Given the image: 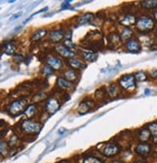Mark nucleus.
Instances as JSON below:
<instances>
[{
    "label": "nucleus",
    "mask_w": 157,
    "mask_h": 163,
    "mask_svg": "<svg viewBox=\"0 0 157 163\" xmlns=\"http://www.w3.org/2000/svg\"><path fill=\"white\" fill-rule=\"evenodd\" d=\"M137 28H138L139 31L141 32H149L150 30L153 29L154 27V22L153 19L149 17H141L140 18H138L136 23Z\"/></svg>",
    "instance_id": "obj_1"
},
{
    "label": "nucleus",
    "mask_w": 157,
    "mask_h": 163,
    "mask_svg": "<svg viewBox=\"0 0 157 163\" xmlns=\"http://www.w3.org/2000/svg\"><path fill=\"white\" fill-rule=\"evenodd\" d=\"M119 85L125 90H132L136 87V79L134 75L127 74L119 79Z\"/></svg>",
    "instance_id": "obj_2"
},
{
    "label": "nucleus",
    "mask_w": 157,
    "mask_h": 163,
    "mask_svg": "<svg viewBox=\"0 0 157 163\" xmlns=\"http://www.w3.org/2000/svg\"><path fill=\"white\" fill-rule=\"evenodd\" d=\"M26 106V100L25 99H21V100H16L9 107V112L10 114L13 116H18L23 112L24 108Z\"/></svg>",
    "instance_id": "obj_3"
},
{
    "label": "nucleus",
    "mask_w": 157,
    "mask_h": 163,
    "mask_svg": "<svg viewBox=\"0 0 157 163\" xmlns=\"http://www.w3.org/2000/svg\"><path fill=\"white\" fill-rule=\"evenodd\" d=\"M41 124L33 120H23L21 124V127L23 131L27 133H37L41 129Z\"/></svg>",
    "instance_id": "obj_4"
},
{
    "label": "nucleus",
    "mask_w": 157,
    "mask_h": 163,
    "mask_svg": "<svg viewBox=\"0 0 157 163\" xmlns=\"http://www.w3.org/2000/svg\"><path fill=\"white\" fill-rule=\"evenodd\" d=\"M60 108V104L55 98H50L46 103V109L48 111V113L54 114L56 111H58Z\"/></svg>",
    "instance_id": "obj_5"
},
{
    "label": "nucleus",
    "mask_w": 157,
    "mask_h": 163,
    "mask_svg": "<svg viewBox=\"0 0 157 163\" xmlns=\"http://www.w3.org/2000/svg\"><path fill=\"white\" fill-rule=\"evenodd\" d=\"M47 63L48 66L54 70H60L63 66L62 60L56 56H50L48 58H47Z\"/></svg>",
    "instance_id": "obj_6"
},
{
    "label": "nucleus",
    "mask_w": 157,
    "mask_h": 163,
    "mask_svg": "<svg viewBox=\"0 0 157 163\" xmlns=\"http://www.w3.org/2000/svg\"><path fill=\"white\" fill-rule=\"evenodd\" d=\"M125 47H126V50L131 53H137L141 50L140 42L137 39H131L129 41H127Z\"/></svg>",
    "instance_id": "obj_7"
},
{
    "label": "nucleus",
    "mask_w": 157,
    "mask_h": 163,
    "mask_svg": "<svg viewBox=\"0 0 157 163\" xmlns=\"http://www.w3.org/2000/svg\"><path fill=\"white\" fill-rule=\"evenodd\" d=\"M150 151V146L146 143H141L136 147V152L140 155H148Z\"/></svg>",
    "instance_id": "obj_8"
},
{
    "label": "nucleus",
    "mask_w": 157,
    "mask_h": 163,
    "mask_svg": "<svg viewBox=\"0 0 157 163\" xmlns=\"http://www.w3.org/2000/svg\"><path fill=\"white\" fill-rule=\"evenodd\" d=\"M56 50L57 53L59 54L61 56L63 57H66V58H69V57H72L75 55V54L72 52V50H70L69 49H68L67 47H65L64 45H59L56 47Z\"/></svg>",
    "instance_id": "obj_9"
},
{
    "label": "nucleus",
    "mask_w": 157,
    "mask_h": 163,
    "mask_svg": "<svg viewBox=\"0 0 157 163\" xmlns=\"http://www.w3.org/2000/svg\"><path fill=\"white\" fill-rule=\"evenodd\" d=\"M117 152H119V148H117L116 145L114 144H109L107 145L104 149H103V154L106 156H113L115 155Z\"/></svg>",
    "instance_id": "obj_10"
},
{
    "label": "nucleus",
    "mask_w": 157,
    "mask_h": 163,
    "mask_svg": "<svg viewBox=\"0 0 157 163\" xmlns=\"http://www.w3.org/2000/svg\"><path fill=\"white\" fill-rule=\"evenodd\" d=\"M64 37V33L62 30H53L50 33V39L53 43H58Z\"/></svg>",
    "instance_id": "obj_11"
},
{
    "label": "nucleus",
    "mask_w": 157,
    "mask_h": 163,
    "mask_svg": "<svg viewBox=\"0 0 157 163\" xmlns=\"http://www.w3.org/2000/svg\"><path fill=\"white\" fill-rule=\"evenodd\" d=\"M57 85H58V87H59L60 88L65 89V90H67V89H69V88L73 87L72 82L68 81V80H66V79H64V78H58V79H57Z\"/></svg>",
    "instance_id": "obj_12"
},
{
    "label": "nucleus",
    "mask_w": 157,
    "mask_h": 163,
    "mask_svg": "<svg viewBox=\"0 0 157 163\" xmlns=\"http://www.w3.org/2000/svg\"><path fill=\"white\" fill-rule=\"evenodd\" d=\"M120 42H121V39L117 34H111L109 36V43L110 45H114V49L119 47L120 45Z\"/></svg>",
    "instance_id": "obj_13"
},
{
    "label": "nucleus",
    "mask_w": 157,
    "mask_h": 163,
    "mask_svg": "<svg viewBox=\"0 0 157 163\" xmlns=\"http://www.w3.org/2000/svg\"><path fill=\"white\" fill-rule=\"evenodd\" d=\"M135 23H136V18L133 15H126L124 18L121 20V24H123L124 26H130Z\"/></svg>",
    "instance_id": "obj_14"
},
{
    "label": "nucleus",
    "mask_w": 157,
    "mask_h": 163,
    "mask_svg": "<svg viewBox=\"0 0 157 163\" xmlns=\"http://www.w3.org/2000/svg\"><path fill=\"white\" fill-rule=\"evenodd\" d=\"M68 63H69V65L74 69H80L84 66V64L82 62V61L77 58H70L68 60Z\"/></svg>",
    "instance_id": "obj_15"
},
{
    "label": "nucleus",
    "mask_w": 157,
    "mask_h": 163,
    "mask_svg": "<svg viewBox=\"0 0 157 163\" xmlns=\"http://www.w3.org/2000/svg\"><path fill=\"white\" fill-rule=\"evenodd\" d=\"M80 54L85 60H88V61L94 60L97 56L96 54H94L93 52H90V50H83V52H80Z\"/></svg>",
    "instance_id": "obj_16"
},
{
    "label": "nucleus",
    "mask_w": 157,
    "mask_h": 163,
    "mask_svg": "<svg viewBox=\"0 0 157 163\" xmlns=\"http://www.w3.org/2000/svg\"><path fill=\"white\" fill-rule=\"evenodd\" d=\"M133 35V32H132V30L129 28V27H125L123 30H122V32H121V35H120V39L122 41H126V40H128L132 37Z\"/></svg>",
    "instance_id": "obj_17"
},
{
    "label": "nucleus",
    "mask_w": 157,
    "mask_h": 163,
    "mask_svg": "<svg viewBox=\"0 0 157 163\" xmlns=\"http://www.w3.org/2000/svg\"><path fill=\"white\" fill-rule=\"evenodd\" d=\"M150 131H149V129H148V128H144V129H142L141 130V132H140V140L142 141V142H146L148 140H149V138H150Z\"/></svg>",
    "instance_id": "obj_18"
},
{
    "label": "nucleus",
    "mask_w": 157,
    "mask_h": 163,
    "mask_svg": "<svg viewBox=\"0 0 157 163\" xmlns=\"http://www.w3.org/2000/svg\"><path fill=\"white\" fill-rule=\"evenodd\" d=\"M93 18H94L93 14H90V13L84 14V15L81 18L80 22H78V25H82V24H85L90 23L91 20L93 19Z\"/></svg>",
    "instance_id": "obj_19"
},
{
    "label": "nucleus",
    "mask_w": 157,
    "mask_h": 163,
    "mask_svg": "<svg viewBox=\"0 0 157 163\" xmlns=\"http://www.w3.org/2000/svg\"><path fill=\"white\" fill-rule=\"evenodd\" d=\"M16 50V46L12 43V42H6L4 45V52L7 55H13Z\"/></svg>",
    "instance_id": "obj_20"
},
{
    "label": "nucleus",
    "mask_w": 157,
    "mask_h": 163,
    "mask_svg": "<svg viewBox=\"0 0 157 163\" xmlns=\"http://www.w3.org/2000/svg\"><path fill=\"white\" fill-rule=\"evenodd\" d=\"M47 33V30L46 29H39L37 30L36 32H34L32 34V37H31V40L32 41H38V40H40L41 38H43Z\"/></svg>",
    "instance_id": "obj_21"
},
{
    "label": "nucleus",
    "mask_w": 157,
    "mask_h": 163,
    "mask_svg": "<svg viewBox=\"0 0 157 163\" xmlns=\"http://www.w3.org/2000/svg\"><path fill=\"white\" fill-rule=\"evenodd\" d=\"M64 76H65V79L68 80V81H75L77 79V73L76 71L73 70V69H70V70H67L66 72L64 73Z\"/></svg>",
    "instance_id": "obj_22"
},
{
    "label": "nucleus",
    "mask_w": 157,
    "mask_h": 163,
    "mask_svg": "<svg viewBox=\"0 0 157 163\" xmlns=\"http://www.w3.org/2000/svg\"><path fill=\"white\" fill-rule=\"evenodd\" d=\"M149 129L150 131V133L152 134L153 141L157 143V122H152L149 125Z\"/></svg>",
    "instance_id": "obj_23"
},
{
    "label": "nucleus",
    "mask_w": 157,
    "mask_h": 163,
    "mask_svg": "<svg viewBox=\"0 0 157 163\" xmlns=\"http://www.w3.org/2000/svg\"><path fill=\"white\" fill-rule=\"evenodd\" d=\"M142 6L145 9H155L157 7L156 0H148V1H143Z\"/></svg>",
    "instance_id": "obj_24"
},
{
    "label": "nucleus",
    "mask_w": 157,
    "mask_h": 163,
    "mask_svg": "<svg viewBox=\"0 0 157 163\" xmlns=\"http://www.w3.org/2000/svg\"><path fill=\"white\" fill-rule=\"evenodd\" d=\"M134 77L137 82H144L148 79V76H146L145 72H144V71H139V72L135 73Z\"/></svg>",
    "instance_id": "obj_25"
},
{
    "label": "nucleus",
    "mask_w": 157,
    "mask_h": 163,
    "mask_svg": "<svg viewBox=\"0 0 157 163\" xmlns=\"http://www.w3.org/2000/svg\"><path fill=\"white\" fill-rule=\"evenodd\" d=\"M35 111H36V107L35 105H29L25 110H24V115L28 118H31L34 116L35 114Z\"/></svg>",
    "instance_id": "obj_26"
},
{
    "label": "nucleus",
    "mask_w": 157,
    "mask_h": 163,
    "mask_svg": "<svg viewBox=\"0 0 157 163\" xmlns=\"http://www.w3.org/2000/svg\"><path fill=\"white\" fill-rule=\"evenodd\" d=\"M42 72H43V74L46 75V76H51V75H53V68L50 67L48 65L44 66V68H43V70H42Z\"/></svg>",
    "instance_id": "obj_27"
},
{
    "label": "nucleus",
    "mask_w": 157,
    "mask_h": 163,
    "mask_svg": "<svg viewBox=\"0 0 157 163\" xmlns=\"http://www.w3.org/2000/svg\"><path fill=\"white\" fill-rule=\"evenodd\" d=\"M88 109H89V106H86L85 103H82L80 107H78V112H80L81 114H85L88 111Z\"/></svg>",
    "instance_id": "obj_28"
},
{
    "label": "nucleus",
    "mask_w": 157,
    "mask_h": 163,
    "mask_svg": "<svg viewBox=\"0 0 157 163\" xmlns=\"http://www.w3.org/2000/svg\"><path fill=\"white\" fill-rule=\"evenodd\" d=\"M108 92H109L110 95H112V96H115L117 93V88L114 86H111L108 87Z\"/></svg>",
    "instance_id": "obj_29"
},
{
    "label": "nucleus",
    "mask_w": 157,
    "mask_h": 163,
    "mask_svg": "<svg viewBox=\"0 0 157 163\" xmlns=\"http://www.w3.org/2000/svg\"><path fill=\"white\" fill-rule=\"evenodd\" d=\"M0 151H1V155L4 156L6 155V151H7V145L4 141H1V144H0Z\"/></svg>",
    "instance_id": "obj_30"
},
{
    "label": "nucleus",
    "mask_w": 157,
    "mask_h": 163,
    "mask_svg": "<svg viewBox=\"0 0 157 163\" xmlns=\"http://www.w3.org/2000/svg\"><path fill=\"white\" fill-rule=\"evenodd\" d=\"M84 163H101V161L95 157H87L84 160Z\"/></svg>",
    "instance_id": "obj_31"
},
{
    "label": "nucleus",
    "mask_w": 157,
    "mask_h": 163,
    "mask_svg": "<svg viewBox=\"0 0 157 163\" xmlns=\"http://www.w3.org/2000/svg\"><path fill=\"white\" fill-rule=\"evenodd\" d=\"M64 46L67 47L68 49H75L76 48V46L72 43L71 39H66L65 42H64Z\"/></svg>",
    "instance_id": "obj_32"
},
{
    "label": "nucleus",
    "mask_w": 157,
    "mask_h": 163,
    "mask_svg": "<svg viewBox=\"0 0 157 163\" xmlns=\"http://www.w3.org/2000/svg\"><path fill=\"white\" fill-rule=\"evenodd\" d=\"M17 140H18V137H17V135H13V136L11 137V139H10L9 145H10V146H14Z\"/></svg>",
    "instance_id": "obj_33"
},
{
    "label": "nucleus",
    "mask_w": 157,
    "mask_h": 163,
    "mask_svg": "<svg viewBox=\"0 0 157 163\" xmlns=\"http://www.w3.org/2000/svg\"><path fill=\"white\" fill-rule=\"evenodd\" d=\"M22 60H23V55H15V61H17V62H21Z\"/></svg>",
    "instance_id": "obj_34"
},
{
    "label": "nucleus",
    "mask_w": 157,
    "mask_h": 163,
    "mask_svg": "<svg viewBox=\"0 0 157 163\" xmlns=\"http://www.w3.org/2000/svg\"><path fill=\"white\" fill-rule=\"evenodd\" d=\"M70 1H67V2H64L63 4H62V7H61V9L62 10H64V9H67V8H69L70 7Z\"/></svg>",
    "instance_id": "obj_35"
},
{
    "label": "nucleus",
    "mask_w": 157,
    "mask_h": 163,
    "mask_svg": "<svg viewBox=\"0 0 157 163\" xmlns=\"http://www.w3.org/2000/svg\"><path fill=\"white\" fill-rule=\"evenodd\" d=\"M150 75H151V77H152V78H156V79H157V70L152 71Z\"/></svg>",
    "instance_id": "obj_36"
},
{
    "label": "nucleus",
    "mask_w": 157,
    "mask_h": 163,
    "mask_svg": "<svg viewBox=\"0 0 157 163\" xmlns=\"http://www.w3.org/2000/svg\"><path fill=\"white\" fill-rule=\"evenodd\" d=\"M153 16H154V18H155V20L157 22V10L156 11H154V13H153Z\"/></svg>",
    "instance_id": "obj_37"
},
{
    "label": "nucleus",
    "mask_w": 157,
    "mask_h": 163,
    "mask_svg": "<svg viewBox=\"0 0 157 163\" xmlns=\"http://www.w3.org/2000/svg\"><path fill=\"white\" fill-rule=\"evenodd\" d=\"M19 16H22V13H18V15H16V16H14L13 17V19H15V18H17L18 17H19Z\"/></svg>",
    "instance_id": "obj_38"
},
{
    "label": "nucleus",
    "mask_w": 157,
    "mask_h": 163,
    "mask_svg": "<svg viewBox=\"0 0 157 163\" xmlns=\"http://www.w3.org/2000/svg\"><path fill=\"white\" fill-rule=\"evenodd\" d=\"M144 93H145V94H149V89H145Z\"/></svg>",
    "instance_id": "obj_39"
},
{
    "label": "nucleus",
    "mask_w": 157,
    "mask_h": 163,
    "mask_svg": "<svg viewBox=\"0 0 157 163\" xmlns=\"http://www.w3.org/2000/svg\"><path fill=\"white\" fill-rule=\"evenodd\" d=\"M112 163H121V162H119V161H114V162H112Z\"/></svg>",
    "instance_id": "obj_40"
}]
</instances>
